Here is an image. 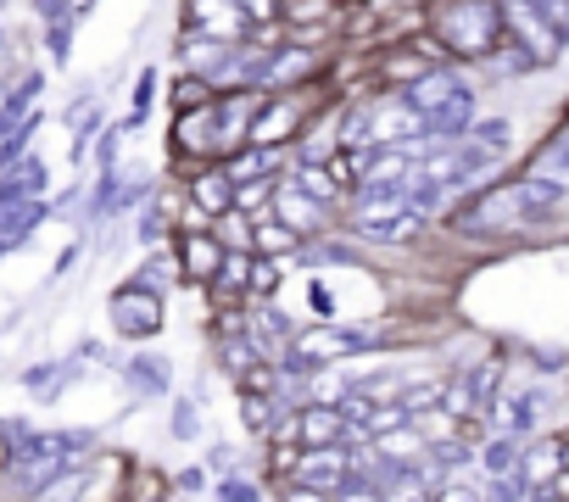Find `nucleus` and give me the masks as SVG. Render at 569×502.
<instances>
[{
    "label": "nucleus",
    "instance_id": "obj_21",
    "mask_svg": "<svg viewBox=\"0 0 569 502\" xmlns=\"http://www.w3.org/2000/svg\"><path fill=\"white\" fill-rule=\"evenodd\" d=\"M168 280H184V269H179V251H151L146 269L134 274V285H146V291H162Z\"/></svg>",
    "mask_w": 569,
    "mask_h": 502
},
{
    "label": "nucleus",
    "instance_id": "obj_29",
    "mask_svg": "<svg viewBox=\"0 0 569 502\" xmlns=\"http://www.w3.org/2000/svg\"><path fill=\"white\" fill-rule=\"evenodd\" d=\"M234 7L246 12V23H251V29H268V23H284V12H279V0H234Z\"/></svg>",
    "mask_w": 569,
    "mask_h": 502
},
{
    "label": "nucleus",
    "instance_id": "obj_34",
    "mask_svg": "<svg viewBox=\"0 0 569 502\" xmlns=\"http://www.w3.org/2000/svg\"><path fill=\"white\" fill-rule=\"evenodd\" d=\"M173 435H179V441L196 435V408H190V402H173Z\"/></svg>",
    "mask_w": 569,
    "mask_h": 502
},
{
    "label": "nucleus",
    "instance_id": "obj_20",
    "mask_svg": "<svg viewBox=\"0 0 569 502\" xmlns=\"http://www.w3.org/2000/svg\"><path fill=\"white\" fill-rule=\"evenodd\" d=\"M502 424H508V435H530V430L541 424V391H536V385L513 391L508 408H502Z\"/></svg>",
    "mask_w": 569,
    "mask_h": 502
},
{
    "label": "nucleus",
    "instance_id": "obj_7",
    "mask_svg": "<svg viewBox=\"0 0 569 502\" xmlns=\"http://www.w3.org/2000/svg\"><path fill=\"white\" fill-rule=\"evenodd\" d=\"M234 190H240V179L229 173V162H196L184 173V201H196L207 218L234 212Z\"/></svg>",
    "mask_w": 569,
    "mask_h": 502
},
{
    "label": "nucleus",
    "instance_id": "obj_15",
    "mask_svg": "<svg viewBox=\"0 0 569 502\" xmlns=\"http://www.w3.org/2000/svg\"><path fill=\"white\" fill-rule=\"evenodd\" d=\"M279 12H284V29H291V34H302V29H336L341 0H279Z\"/></svg>",
    "mask_w": 569,
    "mask_h": 502
},
{
    "label": "nucleus",
    "instance_id": "obj_33",
    "mask_svg": "<svg viewBox=\"0 0 569 502\" xmlns=\"http://www.w3.org/2000/svg\"><path fill=\"white\" fill-rule=\"evenodd\" d=\"M547 157H552V173H558V179L569 184V129H563V134H558L552 145H547Z\"/></svg>",
    "mask_w": 569,
    "mask_h": 502
},
{
    "label": "nucleus",
    "instance_id": "obj_28",
    "mask_svg": "<svg viewBox=\"0 0 569 502\" xmlns=\"http://www.w3.org/2000/svg\"><path fill=\"white\" fill-rule=\"evenodd\" d=\"M151 101H157V68H146V73H140V84H134V112H129L123 123H129V129H140V123H146V112H151Z\"/></svg>",
    "mask_w": 569,
    "mask_h": 502
},
{
    "label": "nucleus",
    "instance_id": "obj_30",
    "mask_svg": "<svg viewBox=\"0 0 569 502\" xmlns=\"http://www.w3.org/2000/svg\"><path fill=\"white\" fill-rule=\"evenodd\" d=\"M123 134H129V123L101 129V140H96V162H101V173H107V168H118V145H123Z\"/></svg>",
    "mask_w": 569,
    "mask_h": 502
},
{
    "label": "nucleus",
    "instance_id": "obj_39",
    "mask_svg": "<svg viewBox=\"0 0 569 502\" xmlns=\"http://www.w3.org/2000/svg\"><path fill=\"white\" fill-rule=\"evenodd\" d=\"M341 7H347V0H341ZM352 7H358V0H352Z\"/></svg>",
    "mask_w": 569,
    "mask_h": 502
},
{
    "label": "nucleus",
    "instance_id": "obj_24",
    "mask_svg": "<svg viewBox=\"0 0 569 502\" xmlns=\"http://www.w3.org/2000/svg\"><path fill=\"white\" fill-rule=\"evenodd\" d=\"M240 419H246L251 435H268L279 424V402L273 396H240Z\"/></svg>",
    "mask_w": 569,
    "mask_h": 502
},
{
    "label": "nucleus",
    "instance_id": "obj_32",
    "mask_svg": "<svg viewBox=\"0 0 569 502\" xmlns=\"http://www.w3.org/2000/svg\"><path fill=\"white\" fill-rule=\"evenodd\" d=\"M218 502H262V496H257V485H251V480L229 474V480H218Z\"/></svg>",
    "mask_w": 569,
    "mask_h": 502
},
{
    "label": "nucleus",
    "instance_id": "obj_38",
    "mask_svg": "<svg viewBox=\"0 0 569 502\" xmlns=\"http://www.w3.org/2000/svg\"><path fill=\"white\" fill-rule=\"evenodd\" d=\"M73 7H79V18H84V12H90V7H96V0H73Z\"/></svg>",
    "mask_w": 569,
    "mask_h": 502
},
{
    "label": "nucleus",
    "instance_id": "obj_23",
    "mask_svg": "<svg viewBox=\"0 0 569 502\" xmlns=\"http://www.w3.org/2000/svg\"><path fill=\"white\" fill-rule=\"evenodd\" d=\"M123 380H129L140 396H162V391H168V374H162V363H157V358H129Z\"/></svg>",
    "mask_w": 569,
    "mask_h": 502
},
{
    "label": "nucleus",
    "instance_id": "obj_22",
    "mask_svg": "<svg viewBox=\"0 0 569 502\" xmlns=\"http://www.w3.org/2000/svg\"><path fill=\"white\" fill-rule=\"evenodd\" d=\"M441 396H447V380H436V374H430V380H413V385H402V396H397V402H402V408L419 419V413H436V408H441Z\"/></svg>",
    "mask_w": 569,
    "mask_h": 502
},
{
    "label": "nucleus",
    "instance_id": "obj_35",
    "mask_svg": "<svg viewBox=\"0 0 569 502\" xmlns=\"http://www.w3.org/2000/svg\"><path fill=\"white\" fill-rule=\"evenodd\" d=\"M313 308H319V324L336 319V297H330V285H319V280H313Z\"/></svg>",
    "mask_w": 569,
    "mask_h": 502
},
{
    "label": "nucleus",
    "instance_id": "obj_4",
    "mask_svg": "<svg viewBox=\"0 0 569 502\" xmlns=\"http://www.w3.org/2000/svg\"><path fill=\"white\" fill-rule=\"evenodd\" d=\"M319 40H330V29L291 34L257 68V90H308V84H325V46Z\"/></svg>",
    "mask_w": 569,
    "mask_h": 502
},
{
    "label": "nucleus",
    "instance_id": "obj_3",
    "mask_svg": "<svg viewBox=\"0 0 569 502\" xmlns=\"http://www.w3.org/2000/svg\"><path fill=\"white\" fill-rule=\"evenodd\" d=\"M502 18H508V46H519L530 57V68H552L569 51V23L552 18L541 0H502Z\"/></svg>",
    "mask_w": 569,
    "mask_h": 502
},
{
    "label": "nucleus",
    "instance_id": "obj_25",
    "mask_svg": "<svg viewBox=\"0 0 569 502\" xmlns=\"http://www.w3.org/2000/svg\"><path fill=\"white\" fill-rule=\"evenodd\" d=\"M168 229H173V223H168V195H157V207H146V212H140V245H151V251H157V245L168 240Z\"/></svg>",
    "mask_w": 569,
    "mask_h": 502
},
{
    "label": "nucleus",
    "instance_id": "obj_17",
    "mask_svg": "<svg viewBox=\"0 0 569 502\" xmlns=\"http://www.w3.org/2000/svg\"><path fill=\"white\" fill-rule=\"evenodd\" d=\"M463 140H469V145H480L486 157L508 162V157H513V118H475V129H469Z\"/></svg>",
    "mask_w": 569,
    "mask_h": 502
},
{
    "label": "nucleus",
    "instance_id": "obj_2",
    "mask_svg": "<svg viewBox=\"0 0 569 502\" xmlns=\"http://www.w3.org/2000/svg\"><path fill=\"white\" fill-rule=\"evenodd\" d=\"M569 195V184L558 173H525V179H502L491 190H480L458 223L475 229V234H502V229H525V223H541L547 212H558Z\"/></svg>",
    "mask_w": 569,
    "mask_h": 502
},
{
    "label": "nucleus",
    "instance_id": "obj_18",
    "mask_svg": "<svg viewBox=\"0 0 569 502\" xmlns=\"http://www.w3.org/2000/svg\"><path fill=\"white\" fill-rule=\"evenodd\" d=\"M475 463H480L491 480H502V474H519V469H525V452L513 446V435H491V441L475 452Z\"/></svg>",
    "mask_w": 569,
    "mask_h": 502
},
{
    "label": "nucleus",
    "instance_id": "obj_27",
    "mask_svg": "<svg viewBox=\"0 0 569 502\" xmlns=\"http://www.w3.org/2000/svg\"><path fill=\"white\" fill-rule=\"evenodd\" d=\"M218 240L234 245V251H251V218L246 212H223L218 218Z\"/></svg>",
    "mask_w": 569,
    "mask_h": 502
},
{
    "label": "nucleus",
    "instance_id": "obj_1",
    "mask_svg": "<svg viewBox=\"0 0 569 502\" xmlns=\"http://www.w3.org/2000/svg\"><path fill=\"white\" fill-rule=\"evenodd\" d=\"M425 34L447 51V62L475 68L508 46L502 0H425Z\"/></svg>",
    "mask_w": 569,
    "mask_h": 502
},
{
    "label": "nucleus",
    "instance_id": "obj_10",
    "mask_svg": "<svg viewBox=\"0 0 569 502\" xmlns=\"http://www.w3.org/2000/svg\"><path fill=\"white\" fill-rule=\"evenodd\" d=\"M363 430L347 419V408H330V402H308V408H297V441L302 446H347V441H358Z\"/></svg>",
    "mask_w": 569,
    "mask_h": 502
},
{
    "label": "nucleus",
    "instance_id": "obj_9",
    "mask_svg": "<svg viewBox=\"0 0 569 502\" xmlns=\"http://www.w3.org/2000/svg\"><path fill=\"white\" fill-rule=\"evenodd\" d=\"M173 251H179V269H184V280H196V285H212L218 280V269H223V240H218V229H179L173 234Z\"/></svg>",
    "mask_w": 569,
    "mask_h": 502
},
{
    "label": "nucleus",
    "instance_id": "obj_6",
    "mask_svg": "<svg viewBox=\"0 0 569 502\" xmlns=\"http://www.w3.org/2000/svg\"><path fill=\"white\" fill-rule=\"evenodd\" d=\"M358 463H363V452H352V446H302V458H297V485H308V491H325V496H341V485L358 474Z\"/></svg>",
    "mask_w": 569,
    "mask_h": 502
},
{
    "label": "nucleus",
    "instance_id": "obj_12",
    "mask_svg": "<svg viewBox=\"0 0 569 502\" xmlns=\"http://www.w3.org/2000/svg\"><path fill=\"white\" fill-rule=\"evenodd\" d=\"M251 258L257 251H223V269H218V280L207 285L212 291V302H223V308H240L246 297H251Z\"/></svg>",
    "mask_w": 569,
    "mask_h": 502
},
{
    "label": "nucleus",
    "instance_id": "obj_26",
    "mask_svg": "<svg viewBox=\"0 0 569 502\" xmlns=\"http://www.w3.org/2000/svg\"><path fill=\"white\" fill-rule=\"evenodd\" d=\"M279 285H284L279 258H262V251H257V258H251V297H273Z\"/></svg>",
    "mask_w": 569,
    "mask_h": 502
},
{
    "label": "nucleus",
    "instance_id": "obj_11",
    "mask_svg": "<svg viewBox=\"0 0 569 502\" xmlns=\"http://www.w3.org/2000/svg\"><path fill=\"white\" fill-rule=\"evenodd\" d=\"M46 184H51L46 162H40V157H23V162H12L7 173H0V207H23V201H40V195H46Z\"/></svg>",
    "mask_w": 569,
    "mask_h": 502
},
{
    "label": "nucleus",
    "instance_id": "obj_8",
    "mask_svg": "<svg viewBox=\"0 0 569 502\" xmlns=\"http://www.w3.org/2000/svg\"><path fill=\"white\" fill-rule=\"evenodd\" d=\"M268 212H273L279 223H291L302 240L325 234V223H330V207H325V201H313V195H308V190H302L291 173L279 179V190H273V207H268Z\"/></svg>",
    "mask_w": 569,
    "mask_h": 502
},
{
    "label": "nucleus",
    "instance_id": "obj_36",
    "mask_svg": "<svg viewBox=\"0 0 569 502\" xmlns=\"http://www.w3.org/2000/svg\"><path fill=\"white\" fill-rule=\"evenodd\" d=\"M173 485H179V491H201V485H207V474H201V469H179V480H173Z\"/></svg>",
    "mask_w": 569,
    "mask_h": 502
},
{
    "label": "nucleus",
    "instance_id": "obj_19",
    "mask_svg": "<svg viewBox=\"0 0 569 502\" xmlns=\"http://www.w3.org/2000/svg\"><path fill=\"white\" fill-rule=\"evenodd\" d=\"M223 90L212 84V79H201V73H184L179 68V79H173V90H168V101H173V112H190V107H212Z\"/></svg>",
    "mask_w": 569,
    "mask_h": 502
},
{
    "label": "nucleus",
    "instance_id": "obj_16",
    "mask_svg": "<svg viewBox=\"0 0 569 502\" xmlns=\"http://www.w3.org/2000/svg\"><path fill=\"white\" fill-rule=\"evenodd\" d=\"M51 218V207L46 201H23V207H0V245H18V240H29L40 223Z\"/></svg>",
    "mask_w": 569,
    "mask_h": 502
},
{
    "label": "nucleus",
    "instance_id": "obj_14",
    "mask_svg": "<svg viewBox=\"0 0 569 502\" xmlns=\"http://www.w3.org/2000/svg\"><path fill=\"white\" fill-rule=\"evenodd\" d=\"M297 245H302V234L291 223H279L273 212H257L251 218V251H262V258H291Z\"/></svg>",
    "mask_w": 569,
    "mask_h": 502
},
{
    "label": "nucleus",
    "instance_id": "obj_5",
    "mask_svg": "<svg viewBox=\"0 0 569 502\" xmlns=\"http://www.w3.org/2000/svg\"><path fill=\"white\" fill-rule=\"evenodd\" d=\"M107 313H112V330H118L123 341H151V335H162V291H146V285L129 280V285L112 291Z\"/></svg>",
    "mask_w": 569,
    "mask_h": 502
},
{
    "label": "nucleus",
    "instance_id": "obj_41",
    "mask_svg": "<svg viewBox=\"0 0 569 502\" xmlns=\"http://www.w3.org/2000/svg\"><path fill=\"white\" fill-rule=\"evenodd\" d=\"M0 7H7V0H0Z\"/></svg>",
    "mask_w": 569,
    "mask_h": 502
},
{
    "label": "nucleus",
    "instance_id": "obj_13",
    "mask_svg": "<svg viewBox=\"0 0 569 502\" xmlns=\"http://www.w3.org/2000/svg\"><path fill=\"white\" fill-rule=\"evenodd\" d=\"M291 179H297L313 201H325L330 212H336V207H352V190H347V184H341L325 162H297V168H291Z\"/></svg>",
    "mask_w": 569,
    "mask_h": 502
},
{
    "label": "nucleus",
    "instance_id": "obj_40",
    "mask_svg": "<svg viewBox=\"0 0 569 502\" xmlns=\"http://www.w3.org/2000/svg\"><path fill=\"white\" fill-rule=\"evenodd\" d=\"M0 101H7V90H0Z\"/></svg>",
    "mask_w": 569,
    "mask_h": 502
},
{
    "label": "nucleus",
    "instance_id": "obj_31",
    "mask_svg": "<svg viewBox=\"0 0 569 502\" xmlns=\"http://www.w3.org/2000/svg\"><path fill=\"white\" fill-rule=\"evenodd\" d=\"M46 51H51V62H68L73 57V23H51L46 29Z\"/></svg>",
    "mask_w": 569,
    "mask_h": 502
},
{
    "label": "nucleus",
    "instance_id": "obj_37",
    "mask_svg": "<svg viewBox=\"0 0 569 502\" xmlns=\"http://www.w3.org/2000/svg\"><path fill=\"white\" fill-rule=\"evenodd\" d=\"M558 458H563V469H569V435H563V441H558Z\"/></svg>",
    "mask_w": 569,
    "mask_h": 502
}]
</instances>
